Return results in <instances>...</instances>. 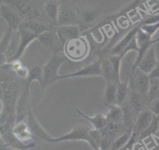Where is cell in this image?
Returning <instances> with one entry per match:
<instances>
[{
  "instance_id": "6da1fadb",
  "label": "cell",
  "mask_w": 159,
  "mask_h": 150,
  "mask_svg": "<svg viewBox=\"0 0 159 150\" xmlns=\"http://www.w3.org/2000/svg\"><path fill=\"white\" fill-rule=\"evenodd\" d=\"M45 1L46 0H1V2L9 4L18 10L25 20H39L52 25L44 12Z\"/></svg>"
},
{
  "instance_id": "7a4b0ae2",
  "label": "cell",
  "mask_w": 159,
  "mask_h": 150,
  "mask_svg": "<svg viewBox=\"0 0 159 150\" xmlns=\"http://www.w3.org/2000/svg\"><path fill=\"white\" fill-rule=\"evenodd\" d=\"M102 134L100 130L88 127H77L58 138H53L51 142L66 140H85L94 150H100Z\"/></svg>"
},
{
  "instance_id": "3957f363",
  "label": "cell",
  "mask_w": 159,
  "mask_h": 150,
  "mask_svg": "<svg viewBox=\"0 0 159 150\" xmlns=\"http://www.w3.org/2000/svg\"><path fill=\"white\" fill-rule=\"evenodd\" d=\"M66 60V56L60 52L54 53L53 55L42 67L43 78L41 86L43 89L49 86L58 80L62 79L61 76L58 74V71L60 65Z\"/></svg>"
},
{
  "instance_id": "277c9868",
  "label": "cell",
  "mask_w": 159,
  "mask_h": 150,
  "mask_svg": "<svg viewBox=\"0 0 159 150\" xmlns=\"http://www.w3.org/2000/svg\"><path fill=\"white\" fill-rule=\"evenodd\" d=\"M78 24V14L73 0H61L59 2L57 25Z\"/></svg>"
},
{
  "instance_id": "5b68a950",
  "label": "cell",
  "mask_w": 159,
  "mask_h": 150,
  "mask_svg": "<svg viewBox=\"0 0 159 150\" xmlns=\"http://www.w3.org/2000/svg\"><path fill=\"white\" fill-rule=\"evenodd\" d=\"M88 50L87 44L81 38L68 42L63 47L64 54L73 60L83 59L86 55Z\"/></svg>"
},
{
  "instance_id": "8992f818",
  "label": "cell",
  "mask_w": 159,
  "mask_h": 150,
  "mask_svg": "<svg viewBox=\"0 0 159 150\" xmlns=\"http://www.w3.org/2000/svg\"><path fill=\"white\" fill-rule=\"evenodd\" d=\"M0 15L7 22L8 26L14 30H18L20 24L25 20L18 10L4 2L1 3Z\"/></svg>"
},
{
  "instance_id": "52a82bcc",
  "label": "cell",
  "mask_w": 159,
  "mask_h": 150,
  "mask_svg": "<svg viewBox=\"0 0 159 150\" xmlns=\"http://www.w3.org/2000/svg\"><path fill=\"white\" fill-rule=\"evenodd\" d=\"M132 78L130 82L132 91L140 95H146L150 90V79L148 74L136 68L132 72Z\"/></svg>"
},
{
  "instance_id": "ba28073f",
  "label": "cell",
  "mask_w": 159,
  "mask_h": 150,
  "mask_svg": "<svg viewBox=\"0 0 159 150\" xmlns=\"http://www.w3.org/2000/svg\"><path fill=\"white\" fill-rule=\"evenodd\" d=\"M18 32H19V43L17 48V50L14 56L9 62L15 61V60H19V59L23 55L27 47L34 40H36V39L37 40V38L39 35L35 32L25 28H19Z\"/></svg>"
},
{
  "instance_id": "9c48e42d",
  "label": "cell",
  "mask_w": 159,
  "mask_h": 150,
  "mask_svg": "<svg viewBox=\"0 0 159 150\" xmlns=\"http://www.w3.org/2000/svg\"><path fill=\"white\" fill-rule=\"evenodd\" d=\"M37 40L44 46L53 50L54 53L60 52L63 50V45L60 40L55 31V29L47 30L40 33Z\"/></svg>"
},
{
  "instance_id": "30bf717a",
  "label": "cell",
  "mask_w": 159,
  "mask_h": 150,
  "mask_svg": "<svg viewBox=\"0 0 159 150\" xmlns=\"http://www.w3.org/2000/svg\"><path fill=\"white\" fill-rule=\"evenodd\" d=\"M55 31L63 46L68 42L80 38V28L78 25H58L55 27Z\"/></svg>"
},
{
  "instance_id": "8fae6325",
  "label": "cell",
  "mask_w": 159,
  "mask_h": 150,
  "mask_svg": "<svg viewBox=\"0 0 159 150\" xmlns=\"http://www.w3.org/2000/svg\"><path fill=\"white\" fill-rule=\"evenodd\" d=\"M97 75H102L101 57L76 72L61 76V79L76 76H93Z\"/></svg>"
},
{
  "instance_id": "7c38bea8",
  "label": "cell",
  "mask_w": 159,
  "mask_h": 150,
  "mask_svg": "<svg viewBox=\"0 0 159 150\" xmlns=\"http://www.w3.org/2000/svg\"><path fill=\"white\" fill-rule=\"evenodd\" d=\"M158 64L153 46L150 47L137 68L145 73L149 74Z\"/></svg>"
},
{
  "instance_id": "4fadbf2b",
  "label": "cell",
  "mask_w": 159,
  "mask_h": 150,
  "mask_svg": "<svg viewBox=\"0 0 159 150\" xmlns=\"http://www.w3.org/2000/svg\"><path fill=\"white\" fill-rule=\"evenodd\" d=\"M102 75L106 81H111L116 84L120 82L119 72L117 71L112 64L109 57H101Z\"/></svg>"
},
{
  "instance_id": "5bb4252c",
  "label": "cell",
  "mask_w": 159,
  "mask_h": 150,
  "mask_svg": "<svg viewBox=\"0 0 159 150\" xmlns=\"http://www.w3.org/2000/svg\"><path fill=\"white\" fill-rule=\"evenodd\" d=\"M140 27V24H139L132 29L113 48H111L109 52V56H119L132 38L136 35Z\"/></svg>"
},
{
  "instance_id": "9a60e30c",
  "label": "cell",
  "mask_w": 159,
  "mask_h": 150,
  "mask_svg": "<svg viewBox=\"0 0 159 150\" xmlns=\"http://www.w3.org/2000/svg\"><path fill=\"white\" fill-rule=\"evenodd\" d=\"M58 11L59 2L55 0H46L44 5V12L48 22L52 25H57Z\"/></svg>"
},
{
  "instance_id": "2e32d148",
  "label": "cell",
  "mask_w": 159,
  "mask_h": 150,
  "mask_svg": "<svg viewBox=\"0 0 159 150\" xmlns=\"http://www.w3.org/2000/svg\"><path fill=\"white\" fill-rule=\"evenodd\" d=\"M56 26L50 25L48 24L45 23L42 21L34 20H24L19 26V28H25L31 30L37 34L40 35L45 31L52 30L55 29Z\"/></svg>"
},
{
  "instance_id": "e0dca14e",
  "label": "cell",
  "mask_w": 159,
  "mask_h": 150,
  "mask_svg": "<svg viewBox=\"0 0 159 150\" xmlns=\"http://www.w3.org/2000/svg\"><path fill=\"white\" fill-rule=\"evenodd\" d=\"M155 117L150 110L143 111L137 118L136 123L137 133H142L147 131L153 123Z\"/></svg>"
},
{
  "instance_id": "ac0fdd59",
  "label": "cell",
  "mask_w": 159,
  "mask_h": 150,
  "mask_svg": "<svg viewBox=\"0 0 159 150\" xmlns=\"http://www.w3.org/2000/svg\"><path fill=\"white\" fill-rule=\"evenodd\" d=\"M29 123L31 131L33 132L37 136L42 139L50 142L52 141L53 138L49 135L47 132H45V131L42 128L31 112H30L29 115Z\"/></svg>"
},
{
  "instance_id": "d6986e66",
  "label": "cell",
  "mask_w": 159,
  "mask_h": 150,
  "mask_svg": "<svg viewBox=\"0 0 159 150\" xmlns=\"http://www.w3.org/2000/svg\"><path fill=\"white\" fill-rule=\"evenodd\" d=\"M77 112L81 115L84 118L87 119L89 122L91 123V124L93 125L94 129L101 130L102 128H104L107 124L109 123V121L106 117V115H104L101 113H98L96 115H95L93 117H90L85 114H84L82 112H81L78 109H76Z\"/></svg>"
},
{
  "instance_id": "ffe728a7",
  "label": "cell",
  "mask_w": 159,
  "mask_h": 150,
  "mask_svg": "<svg viewBox=\"0 0 159 150\" xmlns=\"http://www.w3.org/2000/svg\"><path fill=\"white\" fill-rule=\"evenodd\" d=\"M14 134L20 141H27L32 137V131L30 128L24 122L19 123L15 126Z\"/></svg>"
},
{
  "instance_id": "44dd1931",
  "label": "cell",
  "mask_w": 159,
  "mask_h": 150,
  "mask_svg": "<svg viewBox=\"0 0 159 150\" xmlns=\"http://www.w3.org/2000/svg\"><path fill=\"white\" fill-rule=\"evenodd\" d=\"M117 84L111 81H107L105 96L106 102L109 105L116 104Z\"/></svg>"
},
{
  "instance_id": "7402d4cb",
  "label": "cell",
  "mask_w": 159,
  "mask_h": 150,
  "mask_svg": "<svg viewBox=\"0 0 159 150\" xmlns=\"http://www.w3.org/2000/svg\"><path fill=\"white\" fill-rule=\"evenodd\" d=\"M14 29L12 27L8 26L7 29L4 33L3 37H2L1 40V43H0V47H1V56L4 55V54L6 53V51L9 48V46L11 44V42L12 40V37L14 35Z\"/></svg>"
},
{
  "instance_id": "603a6c76",
  "label": "cell",
  "mask_w": 159,
  "mask_h": 150,
  "mask_svg": "<svg viewBox=\"0 0 159 150\" xmlns=\"http://www.w3.org/2000/svg\"><path fill=\"white\" fill-rule=\"evenodd\" d=\"M109 106L111 108L110 110L106 115L108 121L114 123L121 121L124 117V113L122 108L119 105L117 104H114Z\"/></svg>"
},
{
  "instance_id": "cb8c5ba5",
  "label": "cell",
  "mask_w": 159,
  "mask_h": 150,
  "mask_svg": "<svg viewBox=\"0 0 159 150\" xmlns=\"http://www.w3.org/2000/svg\"><path fill=\"white\" fill-rule=\"evenodd\" d=\"M127 87L128 86L127 82L120 81L117 84V105H119L124 102L127 92Z\"/></svg>"
},
{
  "instance_id": "d4e9b609",
  "label": "cell",
  "mask_w": 159,
  "mask_h": 150,
  "mask_svg": "<svg viewBox=\"0 0 159 150\" xmlns=\"http://www.w3.org/2000/svg\"><path fill=\"white\" fill-rule=\"evenodd\" d=\"M28 84L29 85L32 81H37L40 85L42 82L43 78V69L42 67L35 66L30 69L28 76Z\"/></svg>"
},
{
  "instance_id": "484cf974",
  "label": "cell",
  "mask_w": 159,
  "mask_h": 150,
  "mask_svg": "<svg viewBox=\"0 0 159 150\" xmlns=\"http://www.w3.org/2000/svg\"><path fill=\"white\" fill-rule=\"evenodd\" d=\"M118 130L117 125L116 123L114 122H109L107 125L102 128L101 131L102 136H106L111 138L113 136L116 135Z\"/></svg>"
},
{
  "instance_id": "4316f807",
  "label": "cell",
  "mask_w": 159,
  "mask_h": 150,
  "mask_svg": "<svg viewBox=\"0 0 159 150\" xmlns=\"http://www.w3.org/2000/svg\"><path fill=\"white\" fill-rule=\"evenodd\" d=\"M130 136L131 135L129 133L123 134L114 142L112 147V150H118L120 149L129 141Z\"/></svg>"
},
{
  "instance_id": "83f0119b",
  "label": "cell",
  "mask_w": 159,
  "mask_h": 150,
  "mask_svg": "<svg viewBox=\"0 0 159 150\" xmlns=\"http://www.w3.org/2000/svg\"><path fill=\"white\" fill-rule=\"evenodd\" d=\"M98 12L94 10H88L84 11L82 14V20L85 24H91L96 19Z\"/></svg>"
},
{
  "instance_id": "f1b7e54d",
  "label": "cell",
  "mask_w": 159,
  "mask_h": 150,
  "mask_svg": "<svg viewBox=\"0 0 159 150\" xmlns=\"http://www.w3.org/2000/svg\"><path fill=\"white\" fill-rule=\"evenodd\" d=\"M140 29L142 30H143L148 35L152 37V36L155 34L157 30L159 29V22L153 24H147V25H141Z\"/></svg>"
},
{
  "instance_id": "f546056e",
  "label": "cell",
  "mask_w": 159,
  "mask_h": 150,
  "mask_svg": "<svg viewBox=\"0 0 159 150\" xmlns=\"http://www.w3.org/2000/svg\"><path fill=\"white\" fill-rule=\"evenodd\" d=\"M149 110L155 116H159V99H153L150 102Z\"/></svg>"
},
{
  "instance_id": "4dcf8cb0",
  "label": "cell",
  "mask_w": 159,
  "mask_h": 150,
  "mask_svg": "<svg viewBox=\"0 0 159 150\" xmlns=\"http://www.w3.org/2000/svg\"><path fill=\"white\" fill-rule=\"evenodd\" d=\"M150 81L154 79H159V63L157 66L148 74Z\"/></svg>"
},
{
  "instance_id": "1f68e13d",
  "label": "cell",
  "mask_w": 159,
  "mask_h": 150,
  "mask_svg": "<svg viewBox=\"0 0 159 150\" xmlns=\"http://www.w3.org/2000/svg\"><path fill=\"white\" fill-rule=\"evenodd\" d=\"M15 71H16V74L21 77H28V76H29V71L26 68H25L22 66Z\"/></svg>"
},
{
  "instance_id": "d6a6232c",
  "label": "cell",
  "mask_w": 159,
  "mask_h": 150,
  "mask_svg": "<svg viewBox=\"0 0 159 150\" xmlns=\"http://www.w3.org/2000/svg\"><path fill=\"white\" fill-rule=\"evenodd\" d=\"M146 1L148 2V4L150 6H151V7L155 5V4H157L159 1V0H146Z\"/></svg>"
},
{
  "instance_id": "836d02e7",
  "label": "cell",
  "mask_w": 159,
  "mask_h": 150,
  "mask_svg": "<svg viewBox=\"0 0 159 150\" xmlns=\"http://www.w3.org/2000/svg\"><path fill=\"white\" fill-rule=\"evenodd\" d=\"M153 40L154 43H155L157 42H158V41H159V37H158V38H156V39H154V40Z\"/></svg>"
}]
</instances>
